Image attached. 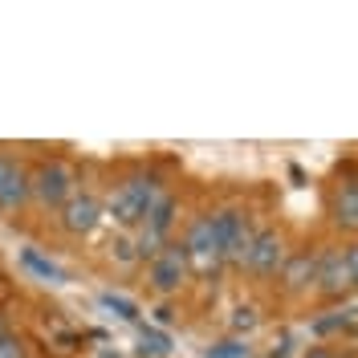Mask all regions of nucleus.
Masks as SVG:
<instances>
[{
	"label": "nucleus",
	"mask_w": 358,
	"mask_h": 358,
	"mask_svg": "<svg viewBox=\"0 0 358 358\" xmlns=\"http://www.w3.org/2000/svg\"><path fill=\"white\" fill-rule=\"evenodd\" d=\"M138 355L143 358H167L171 355V342L155 330H143V346H138Z\"/></svg>",
	"instance_id": "nucleus-13"
},
{
	"label": "nucleus",
	"mask_w": 358,
	"mask_h": 358,
	"mask_svg": "<svg viewBox=\"0 0 358 358\" xmlns=\"http://www.w3.org/2000/svg\"><path fill=\"white\" fill-rule=\"evenodd\" d=\"M0 358H29V355H24V346L13 334H4L0 338Z\"/></svg>",
	"instance_id": "nucleus-16"
},
{
	"label": "nucleus",
	"mask_w": 358,
	"mask_h": 358,
	"mask_svg": "<svg viewBox=\"0 0 358 358\" xmlns=\"http://www.w3.org/2000/svg\"><path fill=\"white\" fill-rule=\"evenodd\" d=\"M317 281H322V289L326 293H342V289H350V285H355V281H350V268H346V261H342V257H326V261H322V265H317Z\"/></svg>",
	"instance_id": "nucleus-9"
},
{
	"label": "nucleus",
	"mask_w": 358,
	"mask_h": 358,
	"mask_svg": "<svg viewBox=\"0 0 358 358\" xmlns=\"http://www.w3.org/2000/svg\"><path fill=\"white\" fill-rule=\"evenodd\" d=\"M187 261H196L200 268H216L224 261V245H220V232H216V220L212 216H203V220L192 224V232H187Z\"/></svg>",
	"instance_id": "nucleus-2"
},
{
	"label": "nucleus",
	"mask_w": 358,
	"mask_h": 358,
	"mask_svg": "<svg viewBox=\"0 0 358 358\" xmlns=\"http://www.w3.org/2000/svg\"><path fill=\"white\" fill-rule=\"evenodd\" d=\"M313 277H317V257L301 252V257L285 261V285H289V289H301V285L313 281Z\"/></svg>",
	"instance_id": "nucleus-11"
},
{
	"label": "nucleus",
	"mask_w": 358,
	"mask_h": 358,
	"mask_svg": "<svg viewBox=\"0 0 358 358\" xmlns=\"http://www.w3.org/2000/svg\"><path fill=\"white\" fill-rule=\"evenodd\" d=\"M212 220H216V232H220L224 261H241V265H245L248 248H252V228H248V216H241V212H220V216H212Z\"/></svg>",
	"instance_id": "nucleus-3"
},
{
	"label": "nucleus",
	"mask_w": 358,
	"mask_h": 358,
	"mask_svg": "<svg viewBox=\"0 0 358 358\" xmlns=\"http://www.w3.org/2000/svg\"><path fill=\"white\" fill-rule=\"evenodd\" d=\"M310 358H334V355H330V350H313Z\"/></svg>",
	"instance_id": "nucleus-19"
},
{
	"label": "nucleus",
	"mask_w": 358,
	"mask_h": 358,
	"mask_svg": "<svg viewBox=\"0 0 358 358\" xmlns=\"http://www.w3.org/2000/svg\"><path fill=\"white\" fill-rule=\"evenodd\" d=\"M8 334V322H4V317H0V338Z\"/></svg>",
	"instance_id": "nucleus-20"
},
{
	"label": "nucleus",
	"mask_w": 358,
	"mask_h": 358,
	"mask_svg": "<svg viewBox=\"0 0 358 358\" xmlns=\"http://www.w3.org/2000/svg\"><path fill=\"white\" fill-rule=\"evenodd\" d=\"M346 268H350V281L358 285V248H350V252H346Z\"/></svg>",
	"instance_id": "nucleus-18"
},
{
	"label": "nucleus",
	"mask_w": 358,
	"mask_h": 358,
	"mask_svg": "<svg viewBox=\"0 0 358 358\" xmlns=\"http://www.w3.org/2000/svg\"><path fill=\"white\" fill-rule=\"evenodd\" d=\"M163 200V192H159V179L155 176H134L127 183H118V192L110 196V216L118 224H143L147 220V212Z\"/></svg>",
	"instance_id": "nucleus-1"
},
{
	"label": "nucleus",
	"mask_w": 358,
	"mask_h": 358,
	"mask_svg": "<svg viewBox=\"0 0 358 358\" xmlns=\"http://www.w3.org/2000/svg\"><path fill=\"white\" fill-rule=\"evenodd\" d=\"M33 192L45 203H53V208L57 203H69L73 200V171H69L66 163H57V159L53 163H41L37 176H33Z\"/></svg>",
	"instance_id": "nucleus-4"
},
{
	"label": "nucleus",
	"mask_w": 358,
	"mask_h": 358,
	"mask_svg": "<svg viewBox=\"0 0 358 358\" xmlns=\"http://www.w3.org/2000/svg\"><path fill=\"white\" fill-rule=\"evenodd\" d=\"M285 261V252H281V241H277V232H261V236H252V248H248L245 265L252 273H277Z\"/></svg>",
	"instance_id": "nucleus-6"
},
{
	"label": "nucleus",
	"mask_w": 358,
	"mask_h": 358,
	"mask_svg": "<svg viewBox=\"0 0 358 358\" xmlns=\"http://www.w3.org/2000/svg\"><path fill=\"white\" fill-rule=\"evenodd\" d=\"M24 196H29V176L17 163L0 159V208H17L24 203Z\"/></svg>",
	"instance_id": "nucleus-7"
},
{
	"label": "nucleus",
	"mask_w": 358,
	"mask_h": 358,
	"mask_svg": "<svg viewBox=\"0 0 358 358\" xmlns=\"http://www.w3.org/2000/svg\"><path fill=\"white\" fill-rule=\"evenodd\" d=\"M208 358H248V346L245 342H224L216 350H208Z\"/></svg>",
	"instance_id": "nucleus-15"
},
{
	"label": "nucleus",
	"mask_w": 358,
	"mask_h": 358,
	"mask_svg": "<svg viewBox=\"0 0 358 358\" xmlns=\"http://www.w3.org/2000/svg\"><path fill=\"white\" fill-rule=\"evenodd\" d=\"M338 220L358 228V183L342 187V196H338Z\"/></svg>",
	"instance_id": "nucleus-12"
},
{
	"label": "nucleus",
	"mask_w": 358,
	"mask_h": 358,
	"mask_svg": "<svg viewBox=\"0 0 358 358\" xmlns=\"http://www.w3.org/2000/svg\"><path fill=\"white\" fill-rule=\"evenodd\" d=\"M236 326H241V330H252V326H257V313L252 310H236Z\"/></svg>",
	"instance_id": "nucleus-17"
},
{
	"label": "nucleus",
	"mask_w": 358,
	"mask_h": 358,
	"mask_svg": "<svg viewBox=\"0 0 358 358\" xmlns=\"http://www.w3.org/2000/svg\"><path fill=\"white\" fill-rule=\"evenodd\" d=\"M183 273H187V248L183 245H167L163 252H155V261H151V285L159 293H176L183 285Z\"/></svg>",
	"instance_id": "nucleus-5"
},
{
	"label": "nucleus",
	"mask_w": 358,
	"mask_h": 358,
	"mask_svg": "<svg viewBox=\"0 0 358 358\" xmlns=\"http://www.w3.org/2000/svg\"><path fill=\"white\" fill-rule=\"evenodd\" d=\"M21 265L29 268V273H37L41 281H49V285H62V281H66V268H57L53 261H45L37 248H24V252H21Z\"/></svg>",
	"instance_id": "nucleus-10"
},
{
	"label": "nucleus",
	"mask_w": 358,
	"mask_h": 358,
	"mask_svg": "<svg viewBox=\"0 0 358 358\" xmlns=\"http://www.w3.org/2000/svg\"><path fill=\"white\" fill-rule=\"evenodd\" d=\"M98 216H102V203L94 200V196H73V200L66 203L62 224H66L69 232H90V228L98 224Z\"/></svg>",
	"instance_id": "nucleus-8"
},
{
	"label": "nucleus",
	"mask_w": 358,
	"mask_h": 358,
	"mask_svg": "<svg viewBox=\"0 0 358 358\" xmlns=\"http://www.w3.org/2000/svg\"><path fill=\"white\" fill-rule=\"evenodd\" d=\"M102 306H106V310H114L118 317H127V322H134V317H138V310H134L131 301H127V297H114V293H106V297H102Z\"/></svg>",
	"instance_id": "nucleus-14"
}]
</instances>
